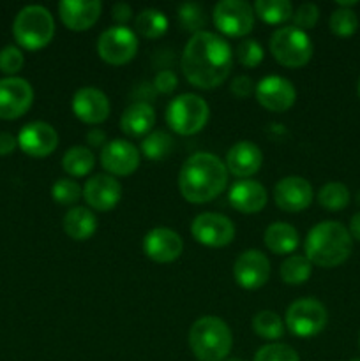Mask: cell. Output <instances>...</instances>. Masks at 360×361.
I'll list each match as a JSON object with an SVG mask.
<instances>
[{
    "instance_id": "1",
    "label": "cell",
    "mask_w": 360,
    "mask_h": 361,
    "mask_svg": "<svg viewBox=\"0 0 360 361\" xmlns=\"http://www.w3.org/2000/svg\"><path fill=\"white\" fill-rule=\"evenodd\" d=\"M182 73L198 88H215L229 76L233 51L229 42L214 32L201 30L193 34L180 59Z\"/></svg>"
},
{
    "instance_id": "2",
    "label": "cell",
    "mask_w": 360,
    "mask_h": 361,
    "mask_svg": "<svg viewBox=\"0 0 360 361\" xmlns=\"http://www.w3.org/2000/svg\"><path fill=\"white\" fill-rule=\"evenodd\" d=\"M228 183L226 164L214 154L198 152L186 159L179 173V190L189 203L215 200Z\"/></svg>"
},
{
    "instance_id": "3",
    "label": "cell",
    "mask_w": 360,
    "mask_h": 361,
    "mask_svg": "<svg viewBox=\"0 0 360 361\" xmlns=\"http://www.w3.org/2000/svg\"><path fill=\"white\" fill-rule=\"evenodd\" d=\"M306 257L311 264L334 268L344 263L353 249V238L348 228L337 221H323L309 229L306 236Z\"/></svg>"
},
{
    "instance_id": "4",
    "label": "cell",
    "mask_w": 360,
    "mask_h": 361,
    "mask_svg": "<svg viewBox=\"0 0 360 361\" xmlns=\"http://www.w3.org/2000/svg\"><path fill=\"white\" fill-rule=\"evenodd\" d=\"M232 345V330L221 317L203 316L191 326L189 348L200 361H224Z\"/></svg>"
},
{
    "instance_id": "5",
    "label": "cell",
    "mask_w": 360,
    "mask_h": 361,
    "mask_svg": "<svg viewBox=\"0 0 360 361\" xmlns=\"http://www.w3.org/2000/svg\"><path fill=\"white\" fill-rule=\"evenodd\" d=\"M13 35L25 49H41L52 42L55 35L53 14L39 4H30L18 11L13 21Z\"/></svg>"
},
{
    "instance_id": "6",
    "label": "cell",
    "mask_w": 360,
    "mask_h": 361,
    "mask_svg": "<svg viewBox=\"0 0 360 361\" xmlns=\"http://www.w3.org/2000/svg\"><path fill=\"white\" fill-rule=\"evenodd\" d=\"M210 108L207 101L196 94H180L172 99L166 108V122L180 136L196 134L207 126Z\"/></svg>"
},
{
    "instance_id": "7",
    "label": "cell",
    "mask_w": 360,
    "mask_h": 361,
    "mask_svg": "<svg viewBox=\"0 0 360 361\" xmlns=\"http://www.w3.org/2000/svg\"><path fill=\"white\" fill-rule=\"evenodd\" d=\"M270 53L281 66L302 67L313 56V41L307 32L288 25L272 34Z\"/></svg>"
},
{
    "instance_id": "8",
    "label": "cell",
    "mask_w": 360,
    "mask_h": 361,
    "mask_svg": "<svg viewBox=\"0 0 360 361\" xmlns=\"http://www.w3.org/2000/svg\"><path fill=\"white\" fill-rule=\"evenodd\" d=\"M328 314L321 302L314 298H302L293 302L286 310L284 324L295 337L311 338L327 326Z\"/></svg>"
},
{
    "instance_id": "9",
    "label": "cell",
    "mask_w": 360,
    "mask_h": 361,
    "mask_svg": "<svg viewBox=\"0 0 360 361\" xmlns=\"http://www.w3.org/2000/svg\"><path fill=\"white\" fill-rule=\"evenodd\" d=\"M136 51V32L126 25H113V27L106 28L97 39L99 56L112 66H122V63L131 62Z\"/></svg>"
},
{
    "instance_id": "10",
    "label": "cell",
    "mask_w": 360,
    "mask_h": 361,
    "mask_svg": "<svg viewBox=\"0 0 360 361\" xmlns=\"http://www.w3.org/2000/svg\"><path fill=\"white\" fill-rule=\"evenodd\" d=\"M214 25L219 32L229 37H244L253 30L254 9L244 0H221L215 4Z\"/></svg>"
},
{
    "instance_id": "11",
    "label": "cell",
    "mask_w": 360,
    "mask_h": 361,
    "mask_svg": "<svg viewBox=\"0 0 360 361\" xmlns=\"http://www.w3.org/2000/svg\"><path fill=\"white\" fill-rule=\"evenodd\" d=\"M191 235L205 247H224L235 238V226L226 215L203 212L191 222Z\"/></svg>"
},
{
    "instance_id": "12",
    "label": "cell",
    "mask_w": 360,
    "mask_h": 361,
    "mask_svg": "<svg viewBox=\"0 0 360 361\" xmlns=\"http://www.w3.org/2000/svg\"><path fill=\"white\" fill-rule=\"evenodd\" d=\"M34 102V88L25 78L7 76L0 80V118L23 116Z\"/></svg>"
},
{
    "instance_id": "13",
    "label": "cell",
    "mask_w": 360,
    "mask_h": 361,
    "mask_svg": "<svg viewBox=\"0 0 360 361\" xmlns=\"http://www.w3.org/2000/svg\"><path fill=\"white\" fill-rule=\"evenodd\" d=\"M233 277L240 288L249 291L263 288L270 277V261L258 249L244 250L233 264Z\"/></svg>"
},
{
    "instance_id": "14",
    "label": "cell",
    "mask_w": 360,
    "mask_h": 361,
    "mask_svg": "<svg viewBox=\"0 0 360 361\" xmlns=\"http://www.w3.org/2000/svg\"><path fill=\"white\" fill-rule=\"evenodd\" d=\"M254 95L265 109L275 113L286 111L296 101V90L292 81L277 74L261 78L254 87Z\"/></svg>"
},
{
    "instance_id": "15",
    "label": "cell",
    "mask_w": 360,
    "mask_h": 361,
    "mask_svg": "<svg viewBox=\"0 0 360 361\" xmlns=\"http://www.w3.org/2000/svg\"><path fill=\"white\" fill-rule=\"evenodd\" d=\"M141 161V154L131 141L112 140L102 147L101 164L112 176L133 175Z\"/></svg>"
},
{
    "instance_id": "16",
    "label": "cell",
    "mask_w": 360,
    "mask_h": 361,
    "mask_svg": "<svg viewBox=\"0 0 360 361\" xmlns=\"http://www.w3.org/2000/svg\"><path fill=\"white\" fill-rule=\"evenodd\" d=\"M59 145V133L48 122L27 123L18 134V147L30 157H48Z\"/></svg>"
},
{
    "instance_id": "17",
    "label": "cell",
    "mask_w": 360,
    "mask_h": 361,
    "mask_svg": "<svg viewBox=\"0 0 360 361\" xmlns=\"http://www.w3.org/2000/svg\"><path fill=\"white\" fill-rule=\"evenodd\" d=\"M83 197L92 210L109 212L119 204L122 197V185L115 176L99 173L87 180L83 187Z\"/></svg>"
},
{
    "instance_id": "18",
    "label": "cell",
    "mask_w": 360,
    "mask_h": 361,
    "mask_svg": "<svg viewBox=\"0 0 360 361\" xmlns=\"http://www.w3.org/2000/svg\"><path fill=\"white\" fill-rule=\"evenodd\" d=\"M274 201L282 212L296 214L313 203V187L302 176H286L275 183Z\"/></svg>"
},
{
    "instance_id": "19",
    "label": "cell",
    "mask_w": 360,
    "mask_h": 361,
    "mask_svg": "<svg viewBox=\"0 0 360 361\" xmlns=\"http://www.w3.org/2000/svg\"><path fill=\"white\" fill-rule=\"evenodd\" d=\"M184 242L176 231L169 228H154L145 235L143 252L155 263H172L179 259Z\"/></svg>"
},
{
    "instance_id": "20",
    "label": "cell",
    "mask_w": 360,
    "mask_h": 361,
    "mask_svg": "<svg viewBox=\"0 0 360 361\" xmlns=\"http://www.w3.org/2000/svg\"><path fill=\"white\" fill-rule=\"evenodd\" d=\"M73 111L78 120L85 123H101L109 116V99L95 87H81L73 95Z\"/></svg>"
},
{
    "instance_id": "21",
    "label": "cell",
    "mask_w": 360,
    "mask_h": 361,
    "mask_svg": "<svg viewBox=\"0 0 360 361\" xmlns=\"http://www.w3.org/2000/svg\"><path fill=\"white\" fill-rule=\"evenodd\" d=\"M102 13L99 0H62L59 4V14L62 23L74 32L88 30Z\"/></svg>"
},
{
    "instance_id": "22",
    "label": "cell",
    "mask_w": 360,
    "mask_h": 361,
    "mask_svg": "<svg viewBox=\"0 0 360 361\" xmlns=\"http://www.w3.org/2000/svg\"><path fill=\"white\" fill-rule=\"evenodd\" d=\"M261 164H263V154H261L260 147L254 145L253 141H239L226 154V169H228V173L242 180L256 175L260 171Z\"/></svg>"
},
{
    "instance_id": "23",
    "label": "cell",
    "mask_w": 360,
    "mask_h": 361,
    "mask_svg": "<svg viewBox=\"0 0 360 361\" xmlns=\"http://www.w3.org/2000/svg\"><path fill=\"white\" fill-rule=\"evenodd\" d=\"M228 200L235 210L242 214H258L267 204V189L256 180H239L232 185Z\"/></svg>"
},
{
    "instance_id": "24",
    "label": "cell",
    "mask_w": 360,
    "mask_h": 361,
    "mask_svg": "<svg viewBox=\"0 0 360 361\" xmlns=\"http://www.w3.org/2000/svg\"><path fill=\"white\" fill-rule=\"evenodd\" d=\"M155 123V111L148 102L136 101L127 106L126 111L120 116V129L131 137H140L143 134L152 133Z\"/></svg>"
},
{
    "instance_id": "25",
    "label": "cell",
    "mask_w": 360,
    "mask_h": 361,
    "mask_svg": "<svg viewBox=\"0 0 360 361\" xmlns=\"http://www.w3.org/2000/svg\"><path fill=\"white\" fill-rule=\"evenodd\" d=\"M62 226L69 238L83 242V240L90 238L97 229V217L90 208L74 207L64 215Z\"/></svg>"
},
{
    "instance_id": "26",
    "label": "cell",
    "mask_w": 360,
    "mask_h": 361,
    "mask_svg": "<svg viewBox=\"0 0 360 361\" xmlns=\"http://www.w3.org/2000/svg\"><path fill=\"white\" fill-rule=\"evenodd\" d=\"M263 242L270 252L282 256V254H292L293 250L299 247L300 236L299 231H296L292 224L277 221L272 222V224L265 229Z\"/></svg>"
},
{
    "instance_id": "27",
    "label": "cell",
    "mask_w": 360,
    "mask_h": 361,
    "mask_svg": "<svg viewBox=\"0 0 360 361\" xmlns=\"http://www.w3.org/2000/svg\"><path fill=\"white\" fill-rule=\"evenodd\" d=\"M95 155L94 152L83 145L71 147L62 157V168L71 176H85L94 169Z\"/></svg>"
},
{
    "instance_id": "28",
    "label": "cell",
    "mask_w": 360,
    "mask_h": 361,
    "mask_svg": "<svg viewBox=\"0 0 360 361\" xmlns=\"http://www.w3.org/2000/svg\"><path fill=\"white\" fill-rule=\"evenodd\" d=\"M134 28L143 37L157 39L168 32V18L162 11L148 7V9H143L138 14L136 21H134Z\"/></svg>"
},
{
    "instance_id": "29",
    "label": "cell",
    "mask_w": 360,
    "mask_h": 361,
    "mask_svg": "<svg viewBox=\"0 0 360 361\" xmlns=\"http://www.w3.org/2000/svg\"><path fill=\"white\" fill-rule=\"evenodd\" d=\"M173 141L172 134L166 130H152L141 141V154L148 159V161H162L168 157L173 150Z\"/></svg>"
},
{
    "instance_id": "30",
    "label": "cell",
    "mask_w": 360,
    "mask_h": 361,
    "mask_svg": "<svg viewBox=\"0 0 360 361\" xmlns=\"http://www.w3.org/2000/svg\"><path fill=\"white\" fill-rule=\"evenodd\" d=\"M311 274H313V264L306 256H293L286 257L281 264V279L284 284L289 286H300L304 282L309 281Z\"/></svg>"
},
{
    "instance_id": "31",
    "label": "cell",
    "mask_w": 360,
    "mask_h": 361,
    "mask_svg": "<svg viewBox=\"0 0 360 361\" xmlns=\"http://www.w3.org/2000/svg\"><path fill=\"white\" fill-rule=\"evenodd\" d=\"M254 13L270 25L284 23L293 16V7L288 0H256Z\"/></svg>"
},
{
    "instance_id": "32",
    "label": "cell",
    "mask_w": 360,
    "mask_h": 361,
    "mask_svg": "<svg viewBox=\"0 0 360 361\" xmlns=\"http://www.w3.org/2000/svg\"><path fill=\"white\" fill-rule=\"evenodd\" d=\"M253 330L265 341H277L284 335V323L274 310H260L253 317Z\"/></svg>"
},
{
    "instance_id": "33",
    "label": "cell",
    "mask_w": 360,
    "mask_h": 361,
    "mask_svg": "<svg viewBox=\"0 0 360 361\" xmlns=\"http://www.w3.org/2000/svg\"><path fill=\"white\" fill-rule=\"evenodd\" d=\"M318 203L330 212L342 210L349 203V190L341 182H327L318 192Z\"/></svg>"
},
{
    "instance_id": "34",
    "label": "cell",
    "mask_w": 360,
    "mask_h": 361,
    "mask_svg": "<svg viewBox=\"0 0 360 361\" xmlns=\"http://www.w3.org/2000/svg\"><path fill=\"white\" fill-rule=\"evenodd\" d=\"M176 16H179V23L182 25L184 30H189L193 34L201 32V28L207 23L203 7L198 2H184L176 11Z\"/></svg>"
},
{
    "instance_id": "35",
    "label": "cell",
    "mask_w": 360,
    "mask_h": 361,
    "mask_svg": "<svg viewBox=\"0 0 360 361\" xmlns=\"http://www.w3.org/2000/svg\"><path fill=\"white\" fill-rule=\"evenodd\" d=\"M330 30L335 35H341V37H349L356 32L359 28V18H356L355 11L346 9V7H337L334 13L330 14Z\"/></svg>"
},
{
    "instance_id": "36",
    "label": "cell",
    "mask_w": 360,
    "mask_h": 361,
    "mask_svg": "<svg viewBox=\"0 0 360 361\" xmlns=\"http://www.w3.org/2000/svg\"><path fill=\"white\" fill-rule=\"evenodd\" d=\"M81 187L76 180L73 178H60L53 183L52 197L60 204H74L81 197Z\"/></svg>"
},
{
    "instance_id": "37",
    "label": "cell",
    "mask_w": 360,
    "mask_h": 361,
    "mask_svg": "<svg viewBox=\"0 0 360 361\" xmlns=\"http://www.w3.org/2000/svg\"><path fill=\"white\" fill-rule=\"evenodd\" d=\"M253 361H300V358L292 345L272 342L258 349Z\"/></svg>"
},
{
    "instance_id": "38",
    "label": "cell",
    "mask_w": 360,
    "mask_h": 361,
    "mask_svg": "<svg viewBox=\"0 0 360 361\" xmlns=\"http://www.w3.org/2000/svg\"><path fill=\"white\" fill-rule=\"evenodd\" d=\"M236 60L246 67L260 66L263 60V48L256 39H244L236 46Z\"/></svg>"
},
{
    "instance_id": "39",
    "label": "cell",
    "mask_w": 360,
    "mask_h": 361,
    "mask_svg": "<svg viewBox=\"0 0 360 361\" xmlns=\"http://www.w3.org/2000/svg\"><path fill=\"white\" fill-rule=\"evenodd\" d=\"M25 63V56L23 51H21L18 46L14 44H7L0 49V71L9 76L16 74L18 71H21Z\"/></svg>"
},
{
    "instance_id": "40",
    "label": "cell",
    "mask_w": 360,
    "mask_h": 361,
    "mask_svg": "<svg viewBox=\"0 0 360 361\" xmlns=\"http://www.w3.org/2000/svg\"><path fill=\"white\" fill-rule=\"evenodd\" d=\"M293 27L300 28V30H309L314 25L318 23V18H320V9H318L316 4L313 2H304L296 7V11L293 13Z\"/></svg>"
},
{
    "instance_id": "41",
    "label": "cell",
    "mask_w": 360,
    "mask_h": 361,
    "mask_svg": "<svg viewBox=\"0 0 360 361\" xmlns=\"http://www.w3.org/2000/svg\"><path fill=\"white\" fill-rule=\"evenodd\" d=\"M176 85H179V80H176V74L173 71L164 69L155 74L154 87L159 94H172L176 88Z\"/></svg>"
},
{
    "instance_id": "42",
    "label": "cell",
    "mask_w": 360,
    "mask_h": 361,
    "mask_svg": "<svg viewBox=\"0 0 360 361\" xmlns=\"http://www.w3.org/2000/svg\"><path fill=\"white\" fill-rule=\"evenodd\" d=\"M229 88H232V94L236 95L239 99H247L251 94H253L254 85L251 78L236 76L235 80L232 81V85H229Z\"/></svg>"
},
{
    "instance_id": "43",
    "label": "cell",
    "mask_w": 360,
    "mask_h": 361,
    "mask_svg": "<svg viewBox=\"0 0 360 361\" xmlns=\"http://www.w3.org/2000/svg\"><path fill=\"white\" fill-rule=\"evenodd\" d=\"M112 16L113 20L119 21L120 25H124L131 20V16H133V9H131V6L127 2H116L115 6L112 7Z\"/></svg>"
},
{
    "instance_id": "44",
    "label": "cell",
    "mask_w": 360,
    "mask_h": 361,
    "mask_svg": "<svg viewBox=\"0 0 360 361\" xmlns=\"http://www.w3.org/2000/svg\"><path fill=\"white\" fill-rule=\"evenodd\" d=\"M18 137L11 133H0V155H9L16 150Z\"/></svg>"
},
{
    "instance_id": "45",
    "label": "cell",
    "mask_w": 360,
    "mask_h": 361,
    "mask_svg": "<svg viewBox=\"0 0 360 361\" xmlns=\"http://www.w3.org/2000/svg\"><path fill=\"white\" fill-rule=\"evenodd\" d=\"M87 141L90 147H104V141H106V134L104 130L99 129V127H94L87 133Z\"/></svg>"
},
{
    "instance_id": "46",
    "label": "cell",
    "mask_w": 360,
    "mask_h": 361,
    "mask_svg": "<svg viewBox=\"0 0 360 361\" xmlns=\"http://www.w3.org/2000/svg\"><path fill=\"white\" fill-rule=\"evenodd\" d=\"M348 231H349V235H352L353 240L360 242V212H356V214L352 217Z\"/></svg>"
},
{
    "instance_id": "47",
    "label": "cell",
    "mask_w": 360,
    "mask_h": 361,
    "mask_svg": "<svg viewBox=\"0 0 360 361\" xmlns=\"http://www.w3.org/2000/svg\"><path fill=\"white\" fill-rule=\"evenodd\" d=\"M349 361H360V358H353V360H349Z\"/></svg>"
},
{
    "instance_id": "48",
    "label": "cell",
    "mask_w": 360,
    "mask_h": 361,
    "mask_svg": "<svg viewBox=\"0 0 360 361\" xmlns=\"http://www.w3.org/2000/svg\"><path fill=\"white\" fill-rule=\"evenodd\" d=\"M224 361H242V360H224Z\"/></svg>"
},
{
    "instance_id": "49",
    "label": "cell",
    "mask_w": 360,
    "mask_h": 361,
    "mask_svg": "<svg viewBox=\"0 0 360 361\" xmlns=\"http://www.w3.org/2000/svg\"><path fill=\"white\" fill-rule=\"evenodd\" d=\"M359 95H360V81H359Z\"/></svg>"
}]
</instances>
